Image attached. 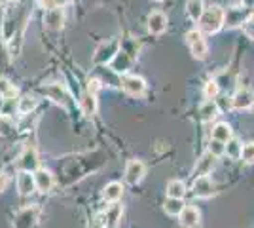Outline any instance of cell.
I'll return each instance as SVG.
<instances>
[{
  "mask_svg": "<svg viewBox=\"0 0 254 228\" xmlns=\"http://www.w3.org/2000/svg\"><path fill=\"white\" fill-rule=\"evenodd\" d=\"M224 17H226V11L220 8V6H209L205 8L199 17V31L201 33H209L214 34L218 33L224 27Z\"/></svg>",
  "mask_w": 254,
  "mask_h": 228,
  "instance_id": "1",
  "label": "cell"
},
{
  "mask_svg": "<svg viewBox=\"0 0 254 228\" xmlns=\"http://www.w3.org/2000/svg\"><path fill=\"white\" fill-rule=\"evenodd\" d=\"M120 48H122L120 38H110V40L103 42L95 50L93 63H95V65H108V63H110V61L116 57V54L120 52Z\"/></svg>",
  "mask_w": 254,
  "mask_h": 228,
  "instance_id": "2",
  "label": "cell"
},
{
  "mask_svg": "<svg viewBox=\"0 0 254 228\" xmlns=\"http://www.w3.org/2000/svg\"><path fill=\"white\" fill-rule=\"evenodd\" d=\"M186 42H188V46H190V52L195 59H199V61H201V59L207 57L209 48H207V42H205L203 33L199 31V29H191L190 33L186 34Z\"/></svg>",
  "mask_w": 254,
  "mask_h": 228,
  "instance_id": "3",
  "label": "cell"
},
{
  "mask_svg": "<svg viewBox=\"0 0 254 228\" xmlns=\"http://www.w3.org/2000/svg\"><path fill=\"white\" fill-rule=\"evenodd\" d=\"M122 87L131 97H142L146 91V82H144V78L137 75H126L122 78Z\"/></svg>",
  "mask_w": 254,
  "mask_h": 228,
  "instance_id": "4",
  "label": "cell"
},
{
  "mask_svg": "<svg viewBox=\"0 0 254 228\" xmlns=\"http://www.w3.org/2000/svg\"><path fill=\"white\" fill-rule=\"evenodd\" d=\"M38 151H36V147H25V151L21 152V156H19V160H17V167L21 169V171H36L38 169Z\"/></svg>",
  "mask_w": 254,
  "mask_h": 228,
  "instance_id": "5",
  "label": "cell"
},
{
  "mask_svg": "<svg viewBox=\"0 0 254 228\" xmlns=\"http://www.w3.org/2000/svg\"><path fill=\"white\" fill-rule=\"evenodd\" d=\"M216 160H218V158H216L214 154H211L209 151L205 152V154H201V158L197 160L195 167H193V179L211 175V171L216 167Z\"/></svg>",
  "mask_w": 254,
  "mask_h": 228,
  "instance_id": "6",
  "label": "cell"
},
{
  "mask_svg": "<svg viewBox=\"0 0 254 228\" xmlns=\"http://www.w3.org/2000/svg\"><path fill=\"white\" fill-rule=\"evenodd\" d=\"M144 173H146V167L140 160H129L126 165V181L129 185H138L142 179H144Z\"/></svg>",
  "mask_w": 254,
  "mask_h": 228,
  "instance_id": "7",
  "label": "cell"
},
{
  "mask_svg": "<svg viewBox=\"0 0 254 228\" xmlns=\"http://www.w3.org/2000/svg\"><path fill=\"white\" fill-rule=\"evenodd\" d=\"M180 227L182 228H197L201 223V211L193 206H184L180 211Z\"/></svg>",
  "mask_w": 254,
  "mask_h": 228,
  "instance_id": "8",
  "label": "cell"
},
{
  "mask_svg": "<svg viewBox=\"0 0 254 228\" xmlns=\"http://www.w3.org/2000/svg\"><path fill=\"white\" fill-rule=\"evenodd\" d=\"M36 219H38V207H23L21 211L17 213L15 221H13V228H32V225L36 223Z\"/></svg>",
  "mask_w": 254,
  "mask_h": 228,
  "instance_id": "9",
  "label": "cell"
},
{
  "mask_svg": "<svg viewBox=\"0 0 254 228\" xmlns=\"http://www.w3.org/2000/svg\"><path fill=\"white\" fill-rule=\"evenodd\" d=\"M122 213H124L122 204H120V202H112L99 219L105 223L106 228H116L118 225H120V221H122Z\"/></svg>",
  "mask_w": 254,
  "mask_h": 228,
  "instance_id": "10",
  "label": "cell"
},
{
  "mask_svg": "<svg viewBox=\"0 0 254 228\" xmlns=\"http://www.w3.org/2000/svg\"><path fill=\"white\" fill-rule=\"evenodd\" d=\"M251 17L253 15H251L249 8H230V10L226 11L224 25H228V27H239V25L249 21Z\"/></svg>",
  "mask_w": 254,
  "mask_h": 228,
  "instance_id": "11",
  "label": "cell"
},
{
  "mask_svg": "<svg viewBox=\"0 0 254 228\" xmlns=\"http://www.w3.org/2000/svg\"><path fill=\"white\" fill-rule=\"evenodd\" d=\"M216 186L214 183L211 181V177L207 175V177H197L195 181H193V196L195 198H203V200H207V198H211L214 196V190Z\"/></svg>",
  "mask_w": 254,
  "mask_h": 228,
  "instance_id": "12",
  "label": "cell"
},
{
  "mask_svg": "<svg viewBox=\"0 0 254 228\" xmlns=\"http://www.w3.org/2000/svg\"><path fill=\"white\" fill-rule=\"evenodd\" d=\"M167 25H169V19L163 11H152L148 15V31L152 34H156V36L163 34L167 31Z\"/></svg>",
  "mask_w": 254,
  "mask_h": 228,
  "instance_id": "13",
  "label": "cell"
},
{
  "mask_svg": "<svg viewBox=\"0 0 254 228\" xmlns=\"http://www.w3.org/2000/svg\"><path fill=\"white\" fill-rule=\"evenodd\" d=\"M131 63H133V55L120 48V52L116 54V57L110 61V67H112V71L118 73V75H126L127 71L131 69Z\"/></svg>",
  "mask_w": 254,
  "mask_h": 228,
  "instance_id": "14",
  "label": "cell"
},
{
  "mask_svg": "<svg viewBox=\"0 0 254 228\" xmlns=\"http://www.w3.org/2000/svg\"><path fill=\"white\" fill-rule=\"evenodd\" d=\"M44 23H46V27H48L50 31H61L64 23L63 8H50V10H46Z\"/></svg>",
  "mask_w": 254,
  "mask_h": 228,
  "instance_id": "15",
  "label": "cell"
},
{
  "mask_svg": "<svg viewBox=\"0 0 254 228\" xmlns=\"http://www.w3.org/2000/svg\"><path fill=\"white\" fill-rule=\"evenodd\" d=\"M254 103V95L251 89H247V87H241V89H237V93L233 95L232 99V107L235 110H245V109H251Z\"/></svg>",
  "mask_w": 254,
  "mask_h": 228,
  "instance_id": "16",
  "label": "cell"
},
{
  "mask_svg": "<svg viewBox=\"0 0 254 228\" xmlns=\"http://www.w3.org/2000/svg\"><path fill=\"white\" fill-rule=\"evenodd\" d=\"M17 190L21 196H31L36 190V183H34V175L31 171H19L17 177Z\"/></svg>",
  "mask_w": 254,
  "mask_h": 228,
  "instance_id": "17",
  "label": "cell"
},
{
  "mask_svg": "<svg viewBox=\"0 0 254 228\" xmlns=\"http://www.w3.org/2000/svg\"><path fill=\"white\" fill-rule=\"evenodd\" d=\"M34 183H36V190H40V192H50L53 188V175L52 171H48V169H36L34 171Z\"/></svg>",
  "mask_w": 254,
  "mask_h": 228,
  "instance_id": "18",
  "label": "cell"
},
{
  "mask_svg": "<svg viewBox=\"0 0 254 228\" xmlns=\"http://www.w3.org/2000/svg\"><path fill=\"white\" fill-rule=\"evenodd\" d=\"M42 93H46L52 101L59 103V105H64L66 99H68V93L61 84H48V86L42 87Z\"/></svg>",
  "mask_w": 254,
  "mask_h": 228,
  "instance_id": "19",
  "label": "cell"
},
{
  "mask_svg": "<svg viewBox=\"0 0 254 228\" xmlns=\"http://www.w3.org/2000/svg\"><path fill=\"white\" fill-rule=\"evenodd\" d=\"M124 194V185L122 183H118V181H112V183H108L105 186V190H103V198H105L106 202H118L120 198Z\"/></svg>",
  "mask_w": 254,
  "mask_h": 228,
  "instance_id": "20",
  "label": "cell"
},
{
  "mask_svg": "<svg viewBox=\"0 0 254 228\" xmlns=\"http://www.w3.org/2000/svg\"><path fill=\"white\" fill-rule=\"evenodd\" d=\"M216 116H218V105L212 99H207L199 107V118H201V122H212Z\"/></svg>",
  "mask_w": 254,
  "mask_h": 228,
  "instance_id": "21",
  "label": "cell"
},
{
  "mask_svg": "<svg viewBox=\"0 0 254 228\" xmlns=\"http://www.w3.org/2000/svg\"><path fill=\"white\" fill-rule=\"evenodd\" d=\"M232 137H233V133L228 122H218V124L212 128V139H216V141L228 143Z\"/></svg>",
  "mask_w": 254,
  "mask_h": 228,
  "instance_id": "22",
  "label": "cell"
},
{
  "mask_svg": "<svg viewBox=\"0 0 254 228\" xmlns=\"http://www.w3.org/2000/svg\"><path fill=\"white\" fill-rule=\"evenodd\" d=\"M80 107L84 110L85 116H93L97 112V95L91 91H85L82 99H80Z\"/></svg>",
  "mask_w": 254,
  "mask_h": 228,
  "instance_id": "23",
  "label": "cell"
},
{
  "mask_svg": "<svg viewBox=\"0 0 254 228\" xmlns=\"http://www.w3.org/2000/svg\"><path fill=\"white\" fill-rule=\"evenodd\" d=\"M167 198H179L182 200L184 196H186V185H184V181H180V179H173L167 183Z\"/></svg>",
  "mask_w": 254,
  "mask_h": 228,
  "instance_id": "24",
  "label": "cell"
},
{
  "mask_svg": "<svg viewBox=\"0 0 254 228\" xmlns=\"http://www.w3.org/2000/svg\"><path fill=\"white\" fill-rule=\"evenodd\" d=\"M203 10H205L203 8V0H188L186 2V11H188V17L191 21H199Z\"/></svg>",
  "mask_w": 254,
  "mask_h": 228,
  "instance_id": "25",
  "label": "cell"
},
{
  "mask_svg": "<svg viewBox=\"0 0 254 228\" xmlns=\"http://www.w3.org/2000/svg\"><path fill=\"white\" fill-rule=\"evenodd\" d=\"M36 105H38L36 99L31 97V95H25V97H21L17 101V112L23 114V116H27V114H31L32 110L36 109Z\"/></svg>",
  "mask_w": 254,
  "mask_h": 228,
  "instance_id": "26",
  "label": "cell"
},
{
  "mask_svg": "<svg viewBox=\"0 0 254 228\" xmlns=\"http://www.w3.org/2000/svg\"><path fill=\"white\" fill-rule=\"evenodd\" d=\"M163 209H165V213H167V215L179 217L180 211L184 209V202H182V200H179V198H167V202H165Z\"/></svg>",
  "mask_w": 254,
  "mask_h": 228,
  "instance_id": "27",
  "label": "cell"
},
{
  "mask_svg": "<svg viewBox=\"0 0 254 228\" xmlns=\"http://www.w3.org/2000/svg\"><path fill=\"white\" fill-rule=\"evenodd\" d=\"M241 151H243V145L237 141V139H230L228 141V145H226V151H224V154H228L232 160H239L241 158Z\"/></svg>",
  "mask_w": 254,
  "mask_h": 228,
  "instance_id": "28",
  "label": "cell"
},
{
  "mask_svg": "<svg viewBox=\"0 0 254 228\" xmlns=\"http://www.w3.org/2000/svg\"><path fill=\"white\" fill-rule=\"evenodd\" d=\"M17 93V89L11 86L6 78H0V95L4 99H13Z\"/></svg>",
  "mask_w": 254,
  "mask_h": 228,
  "instance_id": "29",
  "label": "cell"
},
{
  "mask_svg": "<svg viewBox=\"0 0 254 228\" xmlns=\"http://www.w3.org/2000/svg\"><path fill=\"white\" fill-rule=\"evenodd\" d=\"M8 65H10V52H8L6 44L0 36V69H6Z\"/></svg>",
  "mask_w": 254,
  "mask_h": 228,
  "instance_id": "30",
  "label": "cell"
},
{
  "mask_svg": "<svg viewBox=\"0 0 254 228\" xmlns=\"http://www.w3.org/2000/svg\"><path fill=\"white\" fill-rule=\"evenodd\" d=\"M241 158H243L247 163H254V141L247 143L241 151Z\"/></svg>",
  "mask_w": 254,
  "mask_h": 228,
  "instance_id": "31",
  "label": "cell"
},
{
  "mask_svg": "<svg viewBox=\"0 0 254 228\" xmlns=\"http://www.w3.org/2000/svg\"><path fill=\"white\" fill-rule=\"evenodd\" d=\"M224 151H226V143L211 139V143H209V152H211V154H214V156L218 158V156H222L224 154Z\"/></svg>",
  "mask_w": 254,
  "mask_h": 228,
  "instance_id": "32",
  "label": "cell"
},
{
  "mask_svg": "<svg viewBox=\"0 0 254 228\" xmlns=\"http://www.w3.org/2000/svg\"><path fill=\"white\" fill-rule=\"evenodd\" d=\"M218 93V82L216 80H211L205 84V97L207 99H214Z\"/></svg>",
  "mask_w": 254,
  "mask_h": 228,
  "instance_id": "33",
  "label": "cell"
},
{
  "mask_svg": "<svg viewBox=\"0 0 254 228\" xmlns=\"http://www.w3.org/2000/svg\"><path fill=\"white\" fill-rule=\"evenodd\" d=\"M243 31H245V34L251 38V40H254V15L251 17V19H249V21L245 23Z\"/></svg>",
  "mask_w": 254,
  "mask_h": 228,
  "instance_id": "34",
  "label": "cell"
},
{
  "mask_svg": "<svg viewBox=\"0 0 254 228\" xmlns=\"http://www.w3.org/2000/svg\"><path fill=\"white\" fill-rule=\"evenodd\" d=\"M89 228H106V225L101 221V219L97 217V219H93V221L89 223Z\"/></svg>",
  "mask_w": 254,
  "mask_h": 228,
  "instance_id": "35",
  "label": "cell"
},
{
  "mask_svg": "<svg viewBox=\"0 0 254 228\" xmlns=\"http://www.w3.org/2000/svg\"><path fill=\"white\" fill-rule=\"evenodd\" d=\"M6 186H8V175L0 171V192H2V190H4Z\"/></svg>",
  "mask_w": 254,
  "mask_h": 228,
  "instance_id": "36",
  "label": "cell"
},
{
  "mask_svg": "<svg viewBox=\"0 0 254 228\" xmlns=\"http://www.w3.org/2000/svg\"><path fill=\"white\" fill-rule=\"evenodd\" d=\"M68 0H50V4H52V8H63L64 4H66Z\"/></svg>",
  "mask_w": 254,
  "mask_h": 228,
  "instance_id": "37",
  "label": "cell"
},
{
  "mask_svg": "<svg viewBox=\"0 0 254 228\" xmlns=\"http://www.w3.org/2000/svg\"><path fill=\"white\" fill-rule=\"evenodd\" d=\"M243 2L247 4V6H253V4H254V0H243Z\"/></svg>",
  "mask_w": 254,
  "mask_h": 228,
  "instance_id": "38",
  "label": "cell"
},
{
  "mask_svg": "<svg viewBox=\"0 0 254 228\" xmlns=\"http://www.w3.org/2000/svg\"><path fill=\"white\" fill-rule=\"evenodd\" d=\"M2 105H4V97L0 95V109H2Z\"/></svg>",
  "mask_w": 254,
  "mask_h": 228,
  "instance_id": "39",
  "label": "cell"
},
{
  "mask_svg": "<svg viewBox=\"0 0 254 228\" xmlns=\"http://www.w3.org/2000/svg\"><path fill=\"white\" fill-rule=\"evenodd\" d=\"M8 2H11V0H0V4H8Z\"/></svg>",
  "mask_w": 254,
  "mask_h": 228,
  "instance_id": "40",
  "label": "cell"
},
{
  "mask_svg": "<svg viewBox=\"0 0 254 228\" xmlns=\"http://www.w3.org/2000/svg\"><path fill=\"white\" fill-rule=\"evenodd\" d=\"M251 110H253V114H254V103H253V107H251Z\"/></svg>",
  "mask_w": 254,
  "mask_h": 228,
  "instance_id": "41",
  "label": "cell"
},
{
  "mask_svg": "<svg viewBox=\"0 0 254 228\" xmlns=\"http://www.w3.org/2000/svg\"><path fill=\"white\" fill-rule=\"evenodd\" d=\"M158 2H163V0H158Z\"/></svg>",
  "mask_w": 254,
  "mask_h": 228,
  "instance_id": "42",
  "label": "cell"
}]
</instances>
